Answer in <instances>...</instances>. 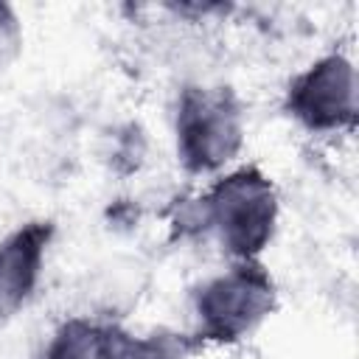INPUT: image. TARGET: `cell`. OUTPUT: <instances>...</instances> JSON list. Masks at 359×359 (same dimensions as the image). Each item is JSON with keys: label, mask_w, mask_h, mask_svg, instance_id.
<instances>
[{"label": "cell", "mask_w": 359, "mask_h": 359, "mask_svg": "<svg viewBox=\"0 0 359 359\" xmlns=\"http://www.w3.org/2000/svg\"><path fill=\"white\" fill-rule=\"evenodd\" d=\"M188 342L174 334H151L132 342L126 359H185Z\"/></svg>", "instance_id": "obj_7"}, {"label": "cell", "mask_w": 359, "mask_h": 359, "mask_svg": "<svg viewBox=\"0 0 359 359\" xmlns=\"http://www.w3.org/2000/svg\"><path fill=\"white\" fill-rule=\"evenodd\" d=\"M286 109L311 132L351 129L356 123V73L351 59L328 53L292 79Z\"/></svg>", "instance_id": "obj_4"}, {"label": "cell", "mask_w": 359, "mask_h": 359, "mask_svg": "<svg viewBox=\"0 0 359 359\" xmlns=\"http://www.w3.org/2000/svg\"><path fill=\"white\" fill-rule=\"evenodd\" d=\"M244 140V115L230 87H185L177 107V154L191 174L233 160Z\"/></svg>", "instance_id": "obj_2"}, {"label": "cell", "mask_w": 359, "mask_h": 359, "mask_svg": "<svg viewBox=\"0 0 359 359\" xmlns=\"http://www.w3.org/2000/svg\"><path fill=\"white\" fill-rule=\"evenodd\" d=\"M132 342L118 323L73 317L56 328L42 359H126Z\"/></svg>", "instance_id": "obj_6"}, {"label": "cell", "mask_w": 359, "mask_h": 359, "mask_svg": "<svg viewBox=\"0 0 359 359\" xmlns=\"http://www.w3.org/2000/svg\"><path fill=\"white\" fill-rule=\"evenodd\" d=\"M194 306L202 339L236 342L275 309V280L258 261H238L224 275L202 283Z\"/></svg>", "instance_id": "obj_3"}, {"label": "cell", "mask_w": 359, "mask_h": 359, "mask_svg": "<svg viewBox=\"0 0 359 359\" xmlns=\"http://www.w3.org/2000/svg\"><path fill=\"white\" fill-rule=\"evenodd\" d=\"M50 236V222H28L0 241V317L20 311L36 289Z\"/></svg>", "instance_id": "obj_5"}, {"label": "cell", "mask_w": 359, "mask_h": 359, "mask_svg": "<svg viewBox=\"0 0 359 359\" xmlns=\"http://www.w3.org/2000/svg\"><path fill=\"white\" fill-rule=\"evenodd\" d=\"M202 233L216 230L222 247L238 261H255L272 241L278 222V194L272 180L255 165L238 168L196 199Z\"/></svg>", "instance_id": "obj_1"}]
</instances>
